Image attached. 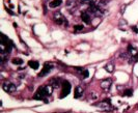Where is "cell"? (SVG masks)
<instances>
[{
	"label": "cell",
	"instance_id": "cell-8",
	"mask_svg": "<svg viewBox=\"0 0 138 113\" xmlns=\"http://www.w3.org/2000/svg\"><path fill=\"white\" fill-rule=\"evenodd\" d=\"M111 84H112V81L111 79H105L101 82V87L105 90H108L111 87Z\"/></svg>",
	"mask_w": 138,
	"mask_h": 113
},
{
	"label": "cell",
	"instance_id": "cell-10",
	"mask_svg": "<svg viewBox=\"0 0 138 113\" xmlns=\"http://www.w3.org/2000/svg\"><path fill=\"white\" fill-rule=\"evenodd\" d=\"M61 3H62V0H52L49 3V6L50 8H55V7H58Z\"/></svg>",
	"mask_w": 138,
	"mask_h": 113
},
{
	"label": "cell",
	"instance_id": "cell-9",
	"mask_svg": "<svg viewBox=\"0 0 138 113\" xmlns=\"http://www.w3.org/2000/svg\"><path fill=\"white\" fill-rule=\"evenodd\" d=\"M82 94H83V88H82V87H80V86H77V87L75 88L74 98H75V99H79Z\"/></svg>",
	"mask_w": 138,
	"mask_h": 113
},
{
	"label": "cell",
	"instance_id": "cell-11",
	"mask_svg": "<svg viewBox=\"0 0 138 113\" xmlns=\"http://www.w3.org/2000/svg\"><path fill=\"white\" fill-rule=\"evenodd\" d=\"M81 19L83 20V22L86 23V24H89L90 23V16L87 14V12H83L81 15Z\"/></svg>",
	"mask_w": 138,
	"mask_h": 113
},
{
	"label": "cell",
	"instance_id": "cell-13",
	"mask_svg": "<svg viewBox=\"0 0 138 113\" xmlns=\"http://www.w3.org/2000/svg\"><path fill=\"white\" fill-rule=\"evenodd\" d=\"M128 51H129V53L131 54V56H137L138 55L137 50L135 49V48H133L132 46H129L128 47Z\"/></svg>",
	"mask_w": 138,
	"mask_h": 113
},
{
	"label": "cell",
	"instance_id": "cell-1",
	"mask_svg": "<svg viewBox=\"0 0 138 113\" xmlns=\"http://www.w3.org/2000/svg\"><path fill=\"white\" fill-rule=\"evenodd\" d=\"M48 92H47L46 90V86H41L40 88L37 89V91L35 92V94H34L33 99L34 100H44L46 97H48Z\"/></svg>",
	"mask_w": 138,
	"mask_h": 113
},
{
	"label": "cell",
	"instance_id": "cell-2",
	"mask_svg": "<svg viewBox=\"0 0 138 113\" xmlns=\"http://www.w3.org/2000/svg\"><path fill=\"white\" fill-rule=\"evenodd\" d=\"M61 85H62V87H61L60 99H63V98H66L67 95L70 94V92H71V84H70V82H68V81H63Z\"/></svg>",
	"mask_w": 138,
	"mask_h": 113
},
{
	"label": "cell",
	"instance_id": "cell-18",
	"mask_svg": "<svg viewBox=\"0 0 138 113\" xmlns=\"http://www.w3.org/2000/svg\"><path fill=\"white\" fill-rule=\"evenodd\" d=\"M125 95H127V97H131V95L133 94V90L132 89H126L124 92Z\"/></svg>",
	"mask_w": 138,
	"mask_h": 113
},
{
	"label": "cell",
	"instance_id": "cell-6",
	"mask_svg": "<svg viewBox=\"0 0 138 113\" xmlns=\"http://www.w3.org/2000/svg\"><path fill=\"white\" fill-rule=\"evenodd\" d=\"M2 88H3V90H5L6 92H10V93L17 90L16 85L11 83V82H4V83L2 84Z\"/></svg>",
	"mask_w": 138,
	"mask_h": 113
},
{
	"label": "cell",
	"instance_id": "cell-7",
	"mask_svg": "<svg viewBox=\"0 0 138 113\" xmlns=\"http://www.w3.org/2000/svg\"><path fill=\"white\" fill-rule=\"evenodd\" d=\"M98 107L100 108V109H102V110H109L110 107H111L110 101L109 100H105V101L101 102L100 104H98Z\"/></svg>",
	"mask_w": 138,
	"mask_h": 113
},
{
	"label": "cell",
	"instance_id": "cell-12",
	"mask_svg": "<svg viewBox=\"0 0 138 113\" xmlns=\"http://www.w3.org/2000/svg\"><path fill=\"white\" fill-rule=\"evenodd\" d=\"M28 66L33 69H37L40 68V63L37 61H34V60H30V61H28Z\"/></svg>",
	"mask_w": 138,
	"mask_h": 113
},
{
	"label": "cell",
	"instance_id": "cell-17",
	"mask_svg": "<svg viewBox=\"0 0 138 113\" xmlns=\"http://www.w3.org/2000/svg\"><path fill=\"white\" fill-rule=\"evenodd\" d=\"M83 25H75V27H74V29H75V31L76 32H78V31H81V30H83Z\"/></svg>",
	"mask_w": 138,
	"mask_h": 113
},
{
	"label": "cell",
	"instance_id": "cell-15",
	"mask_svg": "<svg viewBox=\"0 0 138 113\" xmlns=\"http://www.w3.org/2000/svg\"><path fill=\"white\" fill-rule=\"evenodd\" d=\"M105 68H106L109 73H112V72H113V69H114V66H113V64H107Z\"/></svg>",
	"mask_w": 138,
	"mask_h": 113
},
{
	"label": "cell",
	"instance_id": "cell-5",
	"mask_svg": "<svg viewBox=\"0 0 138 113\" xmlns=\"http://www.w3.org/2000/svg\"><path fill=\"white\" fill-rule=\"evenodd\" d=\"M88 12H92V15H94L96 17H101L102 16V11L100 10V7H98L97 5H94V4H90L88 10H87Z\"/></svg>",
	"mask_w": 138,
	"mask_h": 113
},
{
	"label": "cell",
	"instance_id": "cell-16",
	"mask_svg": "<svg viewBox=\"0 0 138 113\" xmlns=\"http://www.w3.org/2000/svg\"><path fill=\"white\" fill-rule=\"evenodd\" d=\"M80 74H81V76H82L83 78H87L89 76V72L87 71V69H84V71H82Z\"/></svg>",
	"mask_w": 138,
	"mask_h": 113
},
{
	"label": "cell",
	"instance_id": "cell-4",
	"mask_svg": "<svg viewBox=\"0 0 138 113\" xmlns=\"http://www.w3.org/2000/svg\"><path fill=\"white\" fill-rule=\"evenodd\" d=\"M53 68V63H49V62H46L44 64V68H43L42 72L38 74V77H45L47 76L48 74L50 73V71Z\"/></svg>",
	"mask_w": 138,
	"mask_h": 113
},
{
	"label": "cell",
	"instance_id": "cell-20",
	"mask_svg": "<svg viewBox=\"0 0 138 113\" xmlns=\"http://www.w3.org/2000/svg\"><path fill=\"white\" fill-rule=\"evenodd\" d=\"M132 30H134L135 33H138V28L136 27V26H132Z\"/></svg>",
	"mask_w": 138,
	"mask_h": 113
},
{
	"label": "cell",
	"instance_id": "cell-3",
	"mask_svg": "<svg viewBox=\"0 0 138 113\" xmlns=\"http://www.w3.org/2000/svg\"><path fill=\"white\" fill-rule=\"evenodd\" d=\"M53 20H54V22L56 23V24H58V25H60V24H66L67 26H68V21L66 20V18L61 15V12H55V14L53 15Z\"/></svg>",
	"mask_w": 138,
	"mask_h": 113
},
{
	"label": "cell",
	"instance_id": "cell-19",
	"mask_svg": "<svg viewBox=\"0 0 138 113\" xmlns=\"http://www.w3.org/2000/svg\"><path fill=\"white\" fill-rule=\"evenodd\" d=\"M97 0H81V2L82 3H87V4H94V2H96Z\"/></svg>",
	"mask_w": 138,
	"mask_h": 113
},
{
	"label": "cell",
	"instance_id": "cell-14",
	"mask_svg": "<svg viewBox=\"0 0 138 113\" xmlns=\"http://www.w3.org/2000/svg\"><path fill=\"white\" fill-rule=\"evenodd\" d=\"M12 62L16 64V66H21V64H23V60L21 58H14L12 60Z\"/></svg>",
	"mask_w": 138,
	"mask_h": 113
}]
</instances>
